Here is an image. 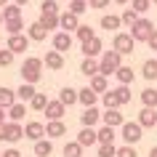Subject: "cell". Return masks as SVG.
I'll return each instance as SVG.
<instances>
[{
    "mask_svg": "<svg viewBox=\"0 0 157 157\" xmlns=\"http://www.w3.org/2000/svg\"><path fill=\"white\" fill-rule=\"evenodd\" d=\"M40 77H43V59L27 56L24 64H21V80H24V83H29V85H35Z\"/></svg>",
    "mask_w": 157,
    "mask_h": 157,
    "instance_id": "obj_1",
    "label": "cell"
},
{
    "mask_svg": "<svg viewBox=\"0 0 157 157\" xmlns=\"http://www.w3.org/2000/svg\"><path fill=\"white\" fill-rule=\"evenodd\" d=\"M123 64V56L117 53V51H104L101 53V61H99V75L109 77V75H115V69Z\"/></svg>",
    "mask_w": 157,
    "mask_h": 157,
    "instance_id": "obj_2",
    "label": "cell"
},
{
    "mask_svg": "<svg viewBox=\"0 0 157 157\" xmlns=\"http://www.w3.org/2000/svg\"><path fill=\"white\" fill-rule=\"evenodd\" d=\"M120 136H123V141L128 147H136V144L144 139V128H141L139 123H128V120H125V123L120 125Z\"/></svg>",
    "mask_w": 157,
    "mask_h": 157,
    "instance_id": "obj_3",
    "label": "cell"
},
{
    "mask_svg": "<svg viewBox=\"0 0 157 157\" xmlns=\"http://www.w3.org/2000/svg\"><path fill=\"white\" fill-rule=\"evenodd\" d=\"M152 29H155V24L149 21V19H144V16H139L136 19V24L131 27V37H133V43H147V37L152 35Z\"/></svg>",
    "mask_w": 157,
    "mask_h": 157,
    "instance_id": "obj_4",
    "label": "cell"
},
{
    "mask_svg": "<svg viewBox=\"0 0 157 157\" xmlns=\"http://www.w3.org/2000/svg\"><path fill=\"white\" fill-rule=\"evenodd\" d=\"M133 48H136V43H133V37H131L128 32H115L112 51H117L120 56H128V53H133Z\"/></svg>",
    "mask_w": 157,
    "mask_h": 157,
    "instance_id": "obj_5",
    "label": "cell"
},
{
    "mask_svg": "<svg viewBox=\"0 0 157 157\" xmlns=\"http://www.w3.org/2000/svg\"><path fill=\"white\" fill-rule=\"evenodd\" d=\"M19 139H24V125L21 123H3V141H8V144H16Z\"/></svg>",
    "mask_w": 157,
    "mask_h": 157,
    "instance_id": "obj_6",
    "label": "cell"
},
{
    "mask_svg": "<svg viewBox=\"0 0 157 157\" xmlns=\"http://www.w3.org/2000/svg\"><path fill=\"white\" fill-rule=\"evenodd\" d=\"M27 45H29L27 35H8V45H6V48L16 56V53H27Z\"/></svg>",
    "mask_w": 157,
    "mask_h": 157,
    "instance_id": "obj_7",
    "label": "cell"
},
{
    "mask_svg": "<svg viewBox=\"0 0 157 157\" xmlns=\"http://www.w3.org/2000/svg\"><path fill=\"white\" fill-rule=\"evenodd\" d=\"M77 24H80V19L75 16V13H69V11L59 13V29H61V32H69V35H72L75 29H77Z\"/></svg>",
    "mask_w": 157,
    "mask_h": 157,
    "instance_id": "obj_8",
    "label": "cell"
},
{
    "mask_svg": "<svg viewBox=\"0 0 157 157\" xmlns=\"http://www.w3.org/2000/svg\"><path fill=\"white\" fill-rule=\"evenodd\" d=\"M43 67H48V69H53V72L64 69V53H59V51H48V53L43 56Z\"/></svg>",
    "mask_w": 157,
    "mask_h": 157,
    "instance_id": "obj_9",
    "label": "cell"
},
{
    "mask_svg": "<svg viewBox=\"0 0 157 157\" xmlns=\"http://www.w3.org/2000/svg\"><path fill=\"white\" fill-rule=\"evenodd\" d=\"M136 123H139L141 128H155V125H157V109L144 107V109L139 112V117H136Z\"/></svg>",
    "mask_w": 157,
    "mask_h": 157,
    "instance_id": "obj_10",
    "label": "cell"
},
{
    "mask_svg": "<svg viewBox=\"0 0 157 157\" xmlns=\"http://www.w3.org/2000/svg\"><path fill=\"white\" fill-rule=\"evenodd\" d=\"M24 136H27L29 141H40V139H45V125L37 123V120L27 123V125H24Z\"/></svg>",
    "mask_w": 157,
    "mask_h": 157,
    "instance_id": "obj_11",
    "label": "cell"
},
{
    "mask_svg": "<svg viewBox=\"0 0 157 157\" xmlns=\"http://www.w3.org/2000/svg\"><path fill=\"white\" fill-rule=\"evenodd\" d=\"M101 120V112L96 107H85V112L80 115V123H83V128H96Z\"/></svg>",
    "mask_w": 157,
    "mask_h": 157,
    "instance_id": "obj_12",
    "label": "cell"
},
{
    "mask_svg": "<svg viewBox=\"0 0 157 157\" xmlns=\"http://www.w3.org/2000/svg\"><path fill=\"white\" fill-rule=\"evenodd\" d=\"M101 123L107 125V128H120L125 123V117L120 115V109H107L104 115H101Z\"/></svg>",
    "mask_w": 157,
    "mask_h": 157,
    "instance_id": "obj_13",
    "label": "cell"
},
{
    "mask_svg": "<svg viewBox=\"0 0 157 157\" xmlns=\"http://www.w3.org/2000/svg\"><path fill=\"white\" fill-rule=\"evenodd\" d=\"M72 35L69 32H56L53 35V51H59V53H64V51H69L72 48Z\"/></svg>",
    "mask_w": 157,
    "mask_h": 157,
    "instance_id": "obj_14",
    "label": "cell"
},
{
    "mask_svg": "<svg viewBox=\"0 0 157 157\" xmlns=\"http://www.w3.org/2000/svg\"><path fill=\"white\" fill-rule=\"evenodd\" d=\"M99 53H101V37H96V35H93L91 40L83 43V56H85V59H96Z\"/></svg>",
    "mask_w": 157,
    "mask_h": 157,
    "instance_id": "obj_15",
    "label": "cell"
},
{
    "mask_svg": "<svg viewBox=\"0 0 157 157\" xmlns=\"http://www.w3.org/2000/svg\"><path fill=\"white\" fill-rule=\"evenodd\" d=\"M77 144H80V147H96V144H99V141H96V128H83V131L77 133Z\"/></svg>",
    "mask_w": 157,
    "mask_h": 157,
    "instance_id": "obj_16",
    "label": "cell"
},
{
    "mask_svg": "<svg viewBox=\"0 0 157 157\" xmlns=\"http://www.w3.org/2000/svg\"><path fill=\"white\" fill-rule=\"evenodd\" d=\"M115 77H117V83H120V85H131L133 80H136V72H133V67L120 64V67L115 69Z\"/></svg>",
    "mask_w": 157,
    "mask_h": 157,
    "instance_id": "obj_17",
    "label": "cell"
},
{
    "mask_svg": "<svg viewBox=\"0 0 157 157\" xmlns=\"http://www.w3.org/2000/svg\"><path fill=\"white\" fill-rule=\"evenodd\" d=\"M43 112L48 115V120H61V117H64V112H67V107H64V104H61V101L56 99V101H48Z\"/></svg>",
    "mask_w": 157,
    "mask_h": 157,
    "instance_id": "obj_18",
    "label": "cell"
},
{
    "mask_svg": "<svg viewBox=\"0 0 157 157\" xmlns=\"http://www.w3.org/2000/svg\"><path fill=\"white\" fill-rule=\"evenodd\" d=\"M64 133H67L64 120H48V125H45V136H48V139H59V136H64Z\"/></svg>",
    "mask_w": 157,
    "mask_h": 157,
    "instance_id": "obj_19",
    "label": "cell"
},
{
    "mask_svg": "<svg viewBox=\"0 0 157 157\" xmlns=\"http://www.w3.org/2000/svg\"><path fill=\"white\" fill-rule=\"evenodd\" d=\"M77 101H80L83 107H96V101H99V93H93L91 88L85 85V88H80V91H77Z\"/></svg>",
    "mask_w": 157,
    "mask_h": 157,
    "instance_id": "obj_20",
    "label": "cell"
},
{
    "mask_svg": "<svg viewBox=\"0 0 157 157\" xmlns=\"http://www.w3.org/2000/svg\"><path fill=\"white\" fill-rule=\"evenodd\" d=\"M45 37H48V32L43 29V24H40V21H32V24L27 27V40L40 43V40H45Z\"/></svg>",
    "mask_w": 157,
    "mask_h": 157,
    "instance_id": "obj_21",
    "label": "cell"
},
{
    "mask_svg": "<svg viewBox=\"0 0 157 157\" xmlns=\"http://www.w3.org/2000/svg\"><path fill=\"white\" fill-rule=\"evenodd\" d=\"M141 77L144 80H157V59H147L144 64H141Z\"/></svg>",
    "mask_w": 157,
    "mask_h": 157,
    "instance_id": "obj_22",
    "label": "cell"
},
{
    "mask_svg": "<svg viewBox=\"0 0 157 157\" xmlns=\"http://www.w3.org/2000/svg\"><path fill=\"white\" fill-rule=\"evenodd\" d=\"M24 115H27V104H21V101H16V104L8 107V120L11 123H21Z\"/></svg>",
    "mask_w": 157,
    "mask_h": 157,
    "instance_id": "obj_23",
    "label": "cell"
},
{
    "mask_svg": "<svg viewBox=\"0 0 157 157\" xmlns=\"http://www.w3.org/2000/svg\"><path fill=\"white\" fill-rule=\"evenodd\" d=\"M59 101H61L64 107H72V104H77V91H75V88H69V85H64V88L59 91Z\"/></svg>",
    "mask_w": 157,
    "mask_h": 157,
    "instance_id": "obj_24",
    "label": "cell"
},
{
    "mask_svg": "<svg viewBox=\"0 0 157 157\" xmlns=\"http://www.w3.org/2000/svg\"><path fill=\"white\" fill-rule=\"evenodd\" d=\"M35 155H37V157H51V155H53V141H51V139L35 141Z\"/></svg>",
    "mask_w": 157,
    "mask_h": 157,
    "instance_id": "obj_25",
    "label": "cell"
},
{
    "mask_svg": "<svg viewBox=\"0 0 157 157\" xmlns=\"http://www.w3.org/2000/svg\"><path fill=\"white\" fill-rule=\"evenodd\" d=\"M11 104H16V91L13 88H0V109H8Z\"/></svg>",
    "mask_w": 157,
    "mask_h": 157,
    "instance_id": "obj_26",
    "label": "cell"
},
{
    "mask_svg": "<svg viewBox=\"0 0 157 157\" xmlns=\"http://www.w3.org/2000/svg\"><path fill=\"white\" fill-rule=\"evenodd\" d=\"M112 96L117 99V107L128 104L131 101V85H117V88H112Z\"/></svg>",
    "mask_w": 157,
    "mask_h": 157,
    "instance_id": "obj_27",
    "label": "cell"
},
{
    "mask_svg": "<svg viewBox=\"0 0 157 157\" xmlns=\"http://www.w3.org/2000/svg\"><path fill=\"white\" fill-rule=\"evenodd\" d=\"M0 13H3V21H8V19H21V6L8 3V6H3V8H0Z\"/></svg>",
    "mask_w": 157,
    "mask_h": 157,
    "instance_id": "obj_28",
    "label": "cell"
},
{
    "mask_svg": "<svg viewBox=\"0 0 157 157\" xmlns=\"http://www.w3.org/2000/svg\"><path fill=\"white\" fill-rule=\"evenodd\" d=\"M88 88H91L93 93H104V91H109V83H107V77H104V75H93Z\"/></svg>",
    "mask_w": 157,
    "mask_h": 157,
    "instance_id": "obj_29",
    "label": "cell"
},
{
    "mask_svg": "<svg viewBox=\"0 0 157 157\" xmlns=\"http://www.w3.org/2000/svg\"><path fill=\"white\" fill-rule=\"evenodd\" d=\"M96 141H99V144H115V128L101 125L99 131H96Z\"/></svg>",
    "mask_w": 157,
    "mask_h": 157,
    "instance_id": "obj_30",
    "label": "cell"
},
{
    "mask_svg": "<svg viewBox=\"0 0 157 157\" xmlns=\"http://www.w3.org/2000/svg\"><path fill=\"white\" fill-rule=\"evenodd\" d=\"M141 104L157 109V88H144V91H141Z\"/></svg>",
    "mask_w": 157,
    "mask_h": 157,
    "instance_id": "obj_31",
    "label": "cell"
},
{
    "mask_svg": "<svg viewBox=\"0 0 157 157\" xmlns=\"http://www.w3.org/2000/svg\"><path fill=\"white\" fill-rule=\"evenodd\" d=\"M101 29H109V32H112V29H120V16H115V13H107V16H101Z\"/></svg>",
    "mask_w": 157,
    "mask_h": 157,
    "instance_id": "obj_32",
    "label": "cell"
},
{
    "mask_svg": "<svg viewBox=\"0 0 157 157\" xmlns=\"http://www.w3.org/2000/svg\"><path fill=\"white\" fill-rule=\"evenodd\" d=\"M80 72L93 77V75H99V61L96 59H83V64H80Z\"/></svg>",
    "mask_w": 157,
    "mask_h": 157,
    "instance_id": "obj_33",
    "label": "cell"
},
{
    "mask_svg": "<svg viewBox=\"0 0 157 157\" xmlns=\"http://www.w3.org/2000/svg\"><path fill=\"white\" fill-rule=\"evenodd\" d=\"M37 21L43 24V29H45V32H51V29H59V16H53V13H43Z\"/></svg>",
    "mask_w": 157,
    "mask_h": 157,
    "instance_id": "obj_34",
    "label": "cell"
},
{
    "mask_svg": "<svg viewBox=\"0 0 157 157\" xmlns=\"http://www.w3.org/2000/svg\"><path fill=\"white\" fill-rule=\"evenodd\" d=\"M35 93H37V91H35V85H29V83H24V85H21V88H19V91H16V99L21 101V104H27V101L32 99Z\"/></svg>",
    "mask_w": 157,
    "mask_h": 157,
    "instance_id": "obj_35",
    "label": "cell"
},
{
    "mask_svg": "<svg viewBox=\"0 0 157 157\" xmlns=\"http://www.w3.org/2000/svg\"><path fill=\"white\" fill-rule=\"evenodd\" d=\"M72 35L80 43H85V40H91V37H93V29H91V24H77V29H75Z\"/></svg>",
    "mask_w": 157,
    "mask_h": 157,
    "instance_id": "obj_36",
    "label": "cell"
},
{
    "mask_svg": "<svg viewBox=\"0 0 157 157\" xmlns=\"http://www.w3.org/2000/svg\"><path fill=\"white\" fill-rule=\"evenodd\" d=\"M85 11H88V0H69V13H75L80 19Z\"/></svg>",
    "mask_w": 157,
    "mask_h": 157,
    "instance_id": "obj_37",
    "label": "cell"
},
{
    "mask_svg": "<svg viewBox=\"0 0 157 157\" xmlns=\"http://www.w3.org/2000/svg\"><path fill=\"white\" fill-rule=\"evenodd\" d=\"M45 104H48V96H45V93H35L32 99H29V107H32L35 112H43Z\"/></svg>",
    "mask_w": 157,
    "mask_h": 157,
    "instance_id": "obj_38",
    "label": "cell"
},
{
    "mask_svg": "<svg viewBox=\"0 0 157 157\" xmlns=\"http://www.w3.org/2000/svg\"><path fill=\"white\" fill-rule=\"evenodd\" d=\"M64 157H83V147L77 141H67L64 144Z\"/></svg>",
    "mask_w": 157,
    "mask_h": 157,
    "instance_id": "obj_39",
    "label": "cell"
},
{
    "mask_svg": "<svg viewBox=\"0 0 157 157\" xmlns=\"http://www.w3.org/2000/svg\"><path fill=\"white\" fill-rule=\"evenodd\" d=\"M3 24H6L8 35H21V29H24V21H21V19H8V21H3Z\"/></svg>",
    "mask_w": 157,
    "mask_h": 157,
    "instance_id": "obj_40",
    "label": "cell"
},
{
    "mask_svg": "<svg viewBox=\"0 0 157 157\" xmlns=\"http://www.w3.org/2000/svg\"><path fill=\"white\" fill-rule=\"evenodd\" d=\"M136 19H139V13L133 8H125L123 13H120V24H125V27H133L136 24Z\"/></svg>",
    "mask_w": 157,
    "mask_h": 157,
    "instance_id": "obj_41",
    "label": "cell"
},
{
    "mask_svg": "<svg viewBox=\"0 0 157 157\" xmlns=\"http://www.w3.org/2000/svg\"><path fill=\"white\" fill-rule=\"evenodd\" d=\"M40 11H43V13H53V16H59V3H56V0H43Z\"/></svg>",
    "mask_w": 157,
    "mask_h": 157,
    "instance_id": "obj_42",
    "label": "cell"
},
{
    "mask_svg": "<svg viewBox=\"0 0 157 157\" xmlns=\"http://www.w3.org/2000/svg\"><path fill=\"white\" fill-rule=\"evenodd\" d=\"M117 147L115 144H99V157H115Z\"/></svg>",
    "mask_w": 157,
    "mask_h": 157,
    "instance_id": "obj_43",
    "label": "cell"
},
{
    "mask_svg": "<svg viewBox=\"0 0 157 157\" xmlns=\"http://www.w3.org/2000/svg\"><path fill=\"white\" fill-rule=\"evenodd\" d=\"M115 157H139V152H136V147L123 144V147H117V155H115Z\"/></svg>",
    "mask_w": 157,
    "mask_h": 157,
    "instance_id": "obj_44",
    "label": "cell"
},
{
    "mask_svg": "<svg viewBox=\"0 0 157 157\" xmlns=\"http://www.w3.org/2000/svg\"><path fill=\"white\" fill-rule=\"evenodd\" d=\"M101 99H104V107H107V109H120V107H117V99L112 96V91H104V93H101Z\"/></svg>",
    "mask_w": 157,
    "mask_h": 157,
    "instance_id": "obj_45",
    "label": "cell"
},
{
    "mask_svg": "<svg viewBox=\"0 0 157 157\" xmlns=\"http://www.w3.org/2000/svg\"><path fill=\"white\" fill-rule=\"evenodd\" d=\"M11 64H13V53H11L8 48H6V51L0 48V67L6 69V67H11Z\"/></svg>",
    "mask_w": 157,
    "mask_h": 157,
    "instance_id": "obj_46",
    "label": "cell"
},
{
    "mask_svg": "<svg viewBox=\"0 0 157 157\" xmlns=\"http://www.w3.org/2000/svg\"><path fill=\"white\" fill-rule=\"evenodd\" d=\"M149 6H152V3H149V0H133V11H136V13H147L149 11Z\"/></svg>",
    "mask_w": 157,
    "mask_h": 157,
    "instance_id": "obj_47",
    "label": "cell"
},
{
    "mask_svg": "<svg viewBox=\"0 0 157 157\" xmlns=\"http://www.w3.org/2000/svg\"><path fill=\"white\" fill-rule=\"evenodd\" d=\"M112 0H88V8H107Z\"/></svg>",
    "mask_w": 157,
    "mask_h": 157,
    "instance_id": "obj_48",
    "label": "cell"
},
{
    "mask_svg": "<svg viewBox=\"0 0 157 157\" xmlns=\"http://www.w3.org/2000/svg\"><path fill=\"white\" fill-rule=\"evenodd\" d=\"M147 45H149L152 51H157V29H152V35L147 37Z\"/></svg>",
    "mask_w": 157,
    "mask_h": 157,
    "instance_id": "obj_49",
    "label": "cell"
},
{
    "mask_svg": "<svg viewBox=\"0 0 157 157\" xmlns=\"http://www.w3.org/2000/svg\"><path fill=\"white\" fill-rule=\"evenodd\" d=\"M0 157H21L19 149H6V152H0Z\"/></svg>",
    "mask_w": 157,
    "mask_h": 157,
    "instance_id": "obj_50",
    "label": "cell"
},
{
    "mask_svg": "<svg viewBox=\"0 0 157 157\" xmlns=\"http://www.w3.org/2000/svg\"><path fill=\"white\" fill-rule=\"evenodd\" d=\"M11 3H16V6H27L29 0H11Z\"/></svg>",
    "mask_w": 157,
    "mask_h": 157,
    "instance_id": "obj_51",
    "label": "cell"
},
{
    "mask_svg": "<svg viewBox=\"0 0 157 157\" xmlns=\"http://www.w3.org/2000/svg\"><path fill=\"white\" fill-rule=\"evenodd\" d=\"M149 157H157V147H152V149H149Z\"/></svg>",
    "mask_w": 157,
    "mask_h": 157,
    "instance_id": "obj_52",
    "label": "cell"
},
{
    "mask_svg": "<svg viewBox=\"0 0 157 157\" xmlns=\"http://www.w3.org/2000/svg\"><path fill=\"white\" fill-rule=\"evenodd\" d=\"M0 123H6V109H0Z\"/></svg>",
    "mask_w": 157,
    "mask_h": 157,
    "instance_id": "obj_53",
    "label": "cell"
},
{
    "mask_svg": "<svg viewBox=\"0 0 157 157\" xmlns=\"http://www.w3.org/2000/svg\"><path fill=\"white\" fill-rule=\"evenodd\" d=\"M112 3H117V6H125V3H128V0H112Z\"/></svg>",
    "mask_w": 157,
    "mask_h": 157,
    "instance_id": "obj_54",
    "label": "cell"
},
{
    "mask_svg": "<svg viewBox=\"0 0 157 157\" xmlns=\"http://www.w3.org/2000/svg\"><path fill=\"white\" fill-rule=\"evenodd\" d=\"M8 3H11V0H0V8H3V6H8Z\"/></svg>",
    "mask_w": 157,
    "mask_h": 157,
    "instance_id": "obj_55",
    "label": "cell"
},
{
    "mask_svg": "<svg viewBox=\"0 0 157 157\" xmlns=\"http://www.w3.org/2000/svg\"><path fill=\"white\" fill-rule=\"evenodd\" d=\"M0 141H3V123H0Z\"/></svg>",
    "mask_w": 157,
    "mask_h": 157,
    "instance_id": "obj_56",
    "label": "cell"
},
{
    "mask_svg": "<svg viewBox=\"0 0 157 157\" xmlns=\"http://www.w3.org/2000/svg\"><path fill=\"white\" fill-rule=\"evenodd\" d=\"M0 27H3V13H0Z\"/></svg>",
    "mask_w": 157,
    "mask_h": 157,
    "instance_id": "obj_57",
    "label": "cell"
},
{
    "mask_svg": "<svg viewBox=\"0 0 157 157\" xmlns=\"http://www.w3.org/2000/svg\"><path fill=\"white\" fill-rule=\"evenodd\" d=\"M149 3H155V6H157V0H149Z\"/></svg>",
    "mask_w": 157,
    "mask_h": 157,
    "instance_id": "obj_58",
    "label": "cell"
}]
</instances>
